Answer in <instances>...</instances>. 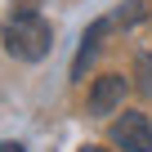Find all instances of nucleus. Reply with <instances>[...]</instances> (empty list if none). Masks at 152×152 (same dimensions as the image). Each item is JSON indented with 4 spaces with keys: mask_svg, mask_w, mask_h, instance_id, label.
I'll return each mask as SVG.
<instances>
[{
    "mask_svg": "<svg viewBox=\"0 0 152 152\" xmlns=\"http://www.w3.org/2000/svg\"><path fill=\"white\" fill-rule=\"evenodd\" d=\"M0 40H5V49H9L18 63H40V58L54 49V31H49V23H45L40 14H31V9L14 14L5 27H0Z\"/></svg>",
    "mask_w": 152,
    "mask_h": 152,
    "instance_id": "nucleus-1",
    "label": "nucleus"
},
{
    "mask_svg": "<svg viewBox=\"0 0 152 152\" xmlns=\"http://www.w3.org/2000/svg\"><path fill=\"white\" fill-rule=\"evenodd\" d=\"M107 139L125 152H152V121L143 112H121L107 130Z\"/></svg>",
    "mask_w": 152,
    "mask_h": 152,
    "instance_id": "nucleus-2",
    "label": "nucleus"
},
{
    "mask_svg": "<svg viewBox=\"0 0 152 152\" xmlns=\"http://www.w3.org/2000/svg\"><path fill=\"white\" fill-rule=\"evenodd\" d=\"M125 90H130V81H125V76H116V72L99 76V81L90 85V112H94V116L116 112V107H121V99H125Z\"/></svg>",
    "mask_w": 152,
    "mask_h": 152,
    "instance_id": "nucleus-3",
    "label": "nucleus"
},
{
    "mask_svg": "<svg viewBox=\"0 0 152 152\" xmlns=\"http://www.w3.org/2000/svg\"><path fill=\"white\" fill-rule=\"evenodd\" d=\"M103 36H107V23H103V18L85 27V36H81V49H76V63H72V81H81V76H85V67L94 63V54H99Z\"/></svg>",
    "mask_w": 152,
    "mask_h": 152,
    "instance_id": "nucleus-4",
    "label": "nucleus"
},
{
    "mask_svg": "<svg viewBox=\"0 0 152 152\" xmlns=\"http://www.w3.org/2000/svg\"><path fill=\"white\" fill-rule=\"evenodd\" d=\"M143 18H148V5H143V0H121L103 23H107V31H121V27H134V23H143Z\"/></svg>",
    "mask_w": 152,
    "mask_h": 152,
    "instance_id": "nucleus-5",
    "label": "nucleus"
},
{
    "mask_svg": "<svg viewBox=\"0 0 152 152\" xmlns=\"http://www.w3.org/2000/svg\"><path fill=\"white\" fill-rule=\"evenodd\" d=\"M134 85L143 99H152V54H139L134 58Z\"/></svg>",
    "mask_w": 152,
    "mask_h": 152,
    "instance_id": "nucleus-6",
    "label": "nucleus"
},
{
    "mask_svg": "<svg viewBox=\"0 0 152 152\" xmlns=\"http://www.w3.org/2000/svg\"><path fill=\"white\" fill-rule=\"evenodd\" d=\"M0 152H27L23 143H0Z\"/></svg>",
    "mask_w": 152,
    "mask_h": 152,
    "instance_id": "nucleus-7",
    "label": "nucleus"
},
{
    "mask_svg": "<svg viewBox=\"0 0 152 152\" xmlns=\"http://www.w3.org/2000/svg\"><path fill=\"white\" fill-rule=\"evenodd\" d=\"M81 152H107V148H81Z\"/></svg>",
    "mask_w": 152,
    "mask_h": 152,
    "instance_id": "nucleus-8",
    "label": "nucleus"
}]
</instances>
